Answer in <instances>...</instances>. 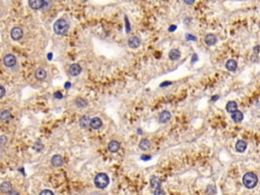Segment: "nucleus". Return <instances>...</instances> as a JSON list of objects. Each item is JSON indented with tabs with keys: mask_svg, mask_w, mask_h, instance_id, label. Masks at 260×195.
Returning <instances> with one entry per match:
<instances>
[{
	"mask_svg": "<svg viewBox=\"0 0 260 195\" xmlns=\"http://www.w3.org/2000/svg\"><path fill=\"white\" fill-rule=\"evenodd\" d=\"M74 103L76 105V107H78V108H84V107L87 106V101L82 99V98H77L74 101Z\"/></svg>",
	"mask_w": 260,
	"mask_h": 195,
	"instance_id": "393cba45",
	"label": "nucleus"
},
{
	"mask_svg": "<svg viewBox=\"0 0 260 195\" xmlns=\"http://www.w3.org/2000/svg\"><path fill=\"white\" fill-rule=\"evenodd\" d=\"M161 180L159 179L157 177H151V186L152 189H157V188H161Z\"/></svg>",
	"mask_w": 260,
	"mask_h": 195,
	"instance_id": "b1692460",
	"label": "nucleus"
},
{
	"mask_svg": "<svg viewBox=\"0 0 260 195\" xmlns=\"http://www.w3.org/2000/svg\"><path fill=\"white\" fill-rule=\"evenodd\" d=\"M180 57H181V52L179 51L178 49H172L170 53H169V58L173 61H176L178 60V59H180Z\"/></svg>",
	"mask_w": 260,
	"mask_h": 195,
	"instance_id": "2eb2a0df",
	"label": "nucleus"
},
{
	"mask_svg": "<svg viewBox=\"0 0 260 195\" xmlns=\"http://www.w3.org/2000/svg\"><path fill=\"white\" fill-rule=\"evenodd\" d=\"M108 148H109V151H111V153H117V151L120 149V144H119V142L113 140V141H111L109 143Z\"/></svg>",
	"mask_w": 260,
	"mask_h": 195,
	"instance_id": "a211bd4d",
	"label": "nucleus"
},
{
	"mask_svg": "<svg viewBox=\"0 0 260 195\" xmlns=\"http://www.w3.org/2000/svg\"><path fill=\"white\" fill-rule=\"evenodd\" d=\"M257 182H258V178H257V176L254 173L249 172L247 174H245L244 177H243V184H244L245 187H247L249 189L254 188L257 185Z\"/></svg>",
	"mask_w": 260,
	"mask_h": 195,
	"instance_id": "f03ea898",
	"label": "nucleus"
},
{
	"mask_svg": "<svg viewBox=\"0 0 260 195\" xmlns=\"http://www.w3.org/2000/svg\"><path fill=\"white\" fill-rule=\"evenodd\" d=\"M162 1H168V0H162Z\"/></svg>",
	"mask_w": 260,
	"mask_h": 195,
	"instance_id": "37998d69",
	"label": "nucleus"
},
{
	"mask_svg": "<svg viewBox=\"0 0 260 195\" xmlns=\"http://www.w3.org/2000/svg\"><path fill=\"white\" fill-rule=\"evenodd\" d=\"M80 72H82V67H80L79 64L74 63L69 67V74L71 76H77V75L80 74Z\"/></svg>",
	"mask_w": 260,
	"mask_h": 195,
	"instance_id": "6e6552de",
	"label": "nucleus"
},
{
	"mask_svg": "<svg viewBox=\"0 0 260 195\" xmlns=\"http://www.w3.org/2000/svg\"><path fill=\"white\" fill-rule=\"evenodd\" d=\"M51 56H52V54H51V53H50V54H48V59H49V60H50V59H51V58H52V57H51Z\"/></svg>",
	"mask_w": 260,
	"mask_h": 195,
	"instance_id": "79ce46f5",
	"label": "nucleus"
},
{
	"mask_svg": "<svg viewBox=\"0 0 260 195\" xmlns=\"http://www.w3.org/2000/svg\"><path fill=\"white\" fill-rule=\"evenodd\" d=\"M226 111L229 112V113H234L235 111L238 110V105L236 102L234 101H230L228 104H226Z\"/></svg>",
	"mask_w": 260,
	"mask_h": 195,
	"instance_id": "6ab92c4d",
	"label": "nucleus"
},
{
	"mask_svg": "<svg viewBox=\"0 0 260 195\" xmlns=\"http://www.w3.org/2000/svg\"><path fill=\"white\" fill-rule=\"evenodd\" d=\"M0 190H1L2 193H9V192L12 190V186L9 182H3L1 185H0Z\"/></svg>",
	"mask_w": 260,
	"mask_h": 195,
	"instance_id": "dca6fc26",
	"label": "nucleus"
},
{
	"mask_svg": "<svg viewBox=\"0 0 260 195\" xmlns=\"http://www.w3.org/2000/svg\"><path fill=\"white\" fill-rule=\"evenodd\" d=\"M139 148L141 151H149L151 148V141L149 139H142L139 142Z\"/></svg>",
	"mask_w": 260,
	"mask_h": 195,
	"instance_id": "aec40b11",
	"label": "nucleus"
},
{
	"mask_svg": "<svg viewBox=\"0 0 260 195\" xmlns=\"http://www.w3.org/2000/svg\"><path fill=\"white\" fill-rule=\"evenodd\" d=\"M4 95H5V89H4V87L0 85V99H1Z\"/></svg>",
	"mask_w": 260,
	"mask_h": 195,
	"instance_id": "7c9ffc66",
	"label": "nucleus"
},
{
	"mask_svg": "<svg viewBox=\"0 0 260 195\" xmlns=\"http://www.w3.org/2000/svg\"><path fill=\"white\" fill-rule=\"evenodd\" d=\"M204 42H205V44L207 45V46H213V45L218 42V38H216V35H213V34H208V35L205 36V38H204Z\"/></svg>",
	"mask_w": 260,
	"mask_h": 195,
	"instance_id": "1a4fd4ad",
	"label": "nucleus"
},
{
	"mask_svg": "<svg viewBox=\"0 0 260 195\" xmlns=\"http://www.w3.org/2000/svg\"><path fill=\"white\" fill-rule=\"evenodd\" d=\"M172 115L169 111H163L159 116V121L161 123H167L171 119Z\"/></svg>",
	"mask_w": 260,
	"mask_h": 195,
	"instance_id": "9b49d317",
	"label": "nucleus"
},
{
	"mask_svg": "<svg viewBox=\"0 0 260 195\" xmlns=\"http://www.w3.org/2000/svg\"><path fill=\"white\" fill-rule=\"evenodd\" d=\"M176 28H177V27H176V25H171V27L169 28V31H170V32H174V31H175Z\"/></svg>",
	"mask_w": 260,
	"mask_h": 195,
	"instance_id": "4c0bfd02",
	"label": "nucleus"
},
{
	"mask_svg": "<svg viewBox=\"0 0 260 195\" xmlns=\"http://www.w3.org/2000/svg\"><path fill=\"white\" fill-rule=\"evenodd\" d=\"M35 76H36V78H37V79H39V80H44L45 78L47 77L46 70H44V69H42V68H40V69H38L35 72Z\"/></svg>",
	"mask_w": 260,
	"mask_h": 195,
	"instance_id": "412c9836",
	"label": "nucleus"
},
{
	"mask_svg": "<svg viewBox=\"0 0 260 195\" xmlns=\"http://www.w3.org/2000/svg\"><path fill=\"white\" fill-rule=\"evenodd\" d=\"M7 142V137L5 135H1L0 136V146H4Z\"/></svg>",
	"mask_w": 260,
	"mask_h": 195,
	"instance_id": "a878e982",
	"label": "nucleus"
},
{
	"mask_svg": "<svg viewBox=\"0 0 260 195\" xmlns=\"http://www.w3.org/2000/svg\"><path fill=\"white\" fill-rule=\"evenodd\" d=\"M8 194L9 195H20V193H18V192L16 191V190H11V191L9 192Z\"/></svg>",
	"mask_w": 260,
	"mask_h": 195,
	"instance_id": "e433bc0d",
	"label": "nucleus"
},
{
	"mask_svg": "<svg viewBox=\"0 0 260 195\" xmlns=\"http://www.w3.org/2000/svg\"><path fill=\"white\" fill-rule=\"evenodd\" d=\"M54 97L56 98V99H58V100H60V99H62V98H63V96H62V94L60 92H56L54 94Z\"/></svg>",
	"mask_w": 260,
	"mask_h": 195,
	"instance_id": "2f4dec72",
	"label": "nucleus"
},
{
	"mask_svg": "<svg viewBox=\"0 0 260 195\" xmlns=\"http://www.w3.org/2000/svg\"><path fill=\"white\" fill-rule=\"evenodd\" d=\"M197 60H198V56H197V54H193V56H192V60H191V63L193 64L194 62H196Z\"/></svg>",
	"mask_w": 260,
	"mask_h": 195,
	"instance_id": "473e14b6",
	"label": "nucleus"
},
{
	"mask_svg": "<svg viewBox=\"0 0 260 195\" xmlns=\"http://www.w3.org/2000/svg\"><path fill=\"white\" fill-rule=\"evenodd\" d=\"M259 50H260V46H255V47H254L253 51H254V53L256 54V55H257V54H258Z\"/></svg>",
	"mask_w": 260,
	"mask_h": 195,
	"instance_id": "c9c22d12",
	"label": "nucleus"
},
{
	"mask_svg": "<svg viewBox=\"0 0 260 195\" xmlns=\"http://www.w3.org/2000/svg\"><path fill=\"white\" fill-rule=\"evenodd\" d=\"M140 44H141V41H140V39L138 37H136V36H133V37L129 38V40H128V46L132 49L138 48V47L140 46Z\"/></svg>",
	"mask_w": 260,
	"mask_h": 195,
	"instance_id": "0eeeda50",
	"label": "nucleus"
},
{
	"mask_svg": "<svg viewBox=\"0 0 260 195\" xmlns=\"http://www.w3.org/2000/svg\"><path fill=\"white\" fill-rule=\"evenodd\" d=\"M54 33L56 35H65L69 30V23L68 21L64 18H59L54 23L53 25Z\"/></svg>",
	"mask_w": 260,
	"mask_h": 195,
	"instance_id": "f257e3e1",
	"label": "nucleus"
},
{
	"mask_svg": "<svg viewBox=\"0 0 260 195\" xmlns=\"http://www.w3.org/2000/svg\"><path fill=\"white\" fill-rule=\"evenodd\" d=\"M10 36H11V38H12V40H14V41H18V40H20L21 38H23V32L20 28L16 27V28H13L12 30H11Z\"/></svg>",
	"mask_w": 260,
	"mask_h": 195,
	"instance_id": "39448f33",
	"label": "nucleus"
},
{
	"mask_svg": "<svg viewBox=\"0 0 260 195\" xmlns=\"http://www.w3.org/2000/svg\"><path fill=\"white\" fill-rule=\"evenodd\" d=\"M71 87L70 82H66V84H65V89H68V87Z\"/></svg>",
	"mask_w": 260,
	"mask_h": 195,
	"instance_id": "a19ab883",
	"label": "nucleus"
},
{
	"mask_svg": "<svg viewBox=\"0 0 260 195\" xmlns=\"http://www.w3.org/2000/svg\"><path fill=\"white\" fill-rule=\"evenodd\" d=\"M259 27H260V23H259Z\"/></svg>",
	"mask_w": 260,
	"mask_h": 195,
	"instance_id": "c03bdc74",
	"label": "nucleus"
},
{
	"mask_svg": "<svg viewBox=\"0 0 260 195\" xmlns=\"http://www.w3.org/2000/svg\"><path fill=\"white\" fill-rule=\"evenodd\" d=\"M141 160H144V161L151 160V156H141Z\"/></svg>",
	"mask_w": 260,
	"mask_h": 195,
	"instance_id": "58836bf2",
	"label": "nucleus"
},
{
	"mask_svg": "<svg viewBox=\"0 0 260 195\" xmlns=\"http://www.w3.org/2000/svg\"><path fill=\"white\" fill-rule=\"evenodd\" d=\"M154 195H165V192L162 188H157V189L154 190Z\"/></svg>",
	"mask_w": 260,
	"mask_h": 195,
	"instance_id": "cd10ccee",
	"label": "nucleus"
},
{
	"mask_svg": "<svg viewBox=\"0 0 260 195\" xmlns=\"http://www.w3.org/2000/svg\"><path fill=\"white\" fill-rule=\"evenodd\" d=\"M243 118H244V115H243V113L241 111L237 110V111L234 112V113H232V119H233L234 122L239 123L243 120Z\"/></svg>",
	"mask_w": 260,
	"mask_h": 195,
	"instance_id": "f3484780",
	"label": "nucleus"
},
{
	"mask_svg": "<svg viewBox=\"0 0 260 195\" xmlns=\"http://www.w3.org/2000/svg\"><path fill=\"white\" fill-rule=\"evenodd\" d=\"M102 124H103V122H102L101 119H100L99 117H95L90 120V126L92 128V129H100V128L102 127Z\"/></svg>",
	"mask_w": 260,
	"mask_h": 195,
	"instance_id": "f8f14e48",
	"label": "nucleus"
},
{
	"mask_svg": "<svg viewBox=\"0 0 260 195\" xmlns=\"http://www.w3.org/2000/svg\"><path fill=\"white\" fill-rule=\"evenodd\" d=\"M90 124V119L89 116H82V117L79 119V125L82 128L89 127Z\"/></svg>",
	"mask_w": 260,
	"mask_h": 195,
	"instance_id": "4be33fe9",
	"label": "nucleus"
},
{
	"mask_svg": "<svg viewBox=\"0 0 260 195\" xmlns=\"http://www.w3.org/2000/svg\"><path fill=\"white\" fill-rule=\"evenodd\" d=\"M51 163L54 167H61L63 165V158L60 154H55L53 158L51 159Z\"/></svg>",
	"mask_w": 260,
	"mask_h": 195,
	"instance_id": "9d476101",
	"label": "nucleus"
},
{
	"mask_svg": "<svg viewBox=\"0 0 260 195\" xmlns=\"http://www.w3.org/2000/svg\"><path fill=\"white\" fill-rule=\"evenodd\" d=\"M237 62H236L235 60H233V59H230V60L226 61V68L228 70L230 71H235L236 69H237Z\"/></svg>",
	"mask_w": 260,
	"mask_h": 195,
	"instance_id": "5701e85b",
	"label": "nucleus"
},
{
	"mask_svg": "<svg viewBox=\"0 0 260 195\" xmlns=\"http://www.w3.org/2000/svg\"><path fill=\"white\" fill-rule=\"evenodd\" d=\"M35 148L37 149L38 151H41L43 149V144H41L40 142H37V143L35 144Z\"/></svg>",
	"mask_w": 260,
	"mask_h": 195,
	"instance_id": "c756f323",
	"label": "nucleus"
},
{
	"mask_svg": "<svg viewBox=\"0 0 260 195\" xmlns=\"http://www.w3.org/2000/svg\"><path fill=\"white\" fill-rule=\"evenodd\" d=\"M11 119V113L9 110H3L0 113V120L3 123H7Z\"/></svg>",
	"mask_w": 260,
	"mask_h": 195,
	"instance_id": "ddd939ff",
	"label": "nucleus"
},
{
	"mask_svg": "<svg viewBox=\"0 0 260 195\" xmlns=\"http://www.w3.org/2000/svg\"><path fill=\"white\" fill-rule=\"evenodd\" d=\"M109 177L107 174H105V173H100V174H98L96 177H95V185H96V187H98V188L100 189H104L106 188L107 186L109 185Z\"/></svg>",
	"mask_w": 260,
	"mask_h": 195,
	"instance_id": "7ed1b4c3",
	"label": "nucleus"
},
{
	"mask_svg": "<svg viewBox=\"0 0 260 195\" xmlns=\"http://www.w3.org/2000/svg\"><path fill=\"white\" fill-rule=\"evenodd\" d=\"M40 195H54L51 190H43Z\"/></svg>",
	"mask_w": 260,
	"mask_h": 195,
	"instance_id": "c85d7f7f",
	"label": "nucleus"
},
{
	"mask_svg": "<svg viewBox=\"0 0 260 195\" xmlns=\"http://www.w3.org/2000/svg\"><path fill=\"white\" fill-rule=\"evenodd\" d=\"M247 148V142L244 140H238L236 143V151L238 153H244Z\"/></svg>",
	"mask_w": 260,
	"mask_h": 195,
	"instance_id": "4468645a",
	"label": "nucleus"
},
{
	"mask_svg": "<svg viewBox=\"0 0 260 195\" xmlns=\"http://www.w3.org/2000/svg\"><path fill=\"white\" fill-rule=\"evenodd\" d=\"M185 38H186V40H187V41H196V37H195V36L190 35V34L186 35Z\"/></svg>",
	"mask_w": 260,
	"mask_h": 195,
	"instance_id": "bb28decb",
	"label": "nucleus"
},
{
	"mask_svg": "<svg viewBox=\"0 0 260 195\" xmlns=\"http://www.w3.org/2000/svg\"><path fill=\"white\" fill-rule=\"evenodd\" d=\"M183 1H184V3H186L187 5H192L195 2V0H183Z\"/></svg>",
	"mask_w": 260,
	"mask_h": 195,
	"instance_id": "72a5a7b5",
	"label": "nucleus"
},
{
	"mask_svg": "<svg viewBox=\"0 0 260 195\" xmlns=\"http://www.w3.org/2000/svg\"><path fill=\"white\" fill-rule=\"evenodd\" d=\"M3 63L6 67H12L16 63L15 56L12 55V54H6V55L3 57Z\"/></svg>",
	"mask_w": 260,
	"mask_h": 195,
	"instance_id": "20e7f679",
	"label": "nucleus"
},
{
	"mask_svg": "<svg viewBox=\"0 0 260 195\" xmlns=\"http://www.w3.org/2000/svg\"><path fill=\"white\" fill-rule=\"evenodd\" d=\"M171 84H172L171 81H166V82H163V84H161V85H159V87H168V85H171Z\"/></svg>",
	"mask_w": 260,
	"mask_h": 195,
	"instance_id": "f704fd0d",
	"label": "nucleus"
},
{
	"mask_svg": "<svg viewBox=\"0 0 260 195\" xmlns=\"http://www.w3.org/2000/svg\"><path fill=\"white\" fill-rule=\"evenodd\" d=\"M218 98H219L218 96H213V97H212V99H211V101L216 102V100H218Z\"/></svg>",
	"mask_w": 260,
	"mask_h": 195,
	"instance_id": "ea45409f",
	"label": "nucleus"
},
{
	"mask_svg": "<svg viewBox=\"0 0 260 195\" xmlns=\"http://www.w3.org/2000/svg\"><path fill=\"white\" fill-rule=\"evenodd\" d=\"M45 4V0H28V5L34 10L41 9Z\"/></svg>",
	"mask_w": 260,
	"mask_h": 195,
	"instance_id": "423d86ee",
	"label": "nucleus"
}]
</instances>
